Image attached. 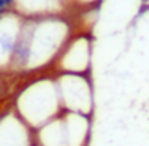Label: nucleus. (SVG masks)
I'll use <instances>...</instances> for the list:
<instances>
[{
    "label": "nucleus",
    "instance_id": "6e6552de",
    "mask_svg": "<svg viewBox=\"0 0 149 146\" xmlns=\"http://www.w3.org/2000/svg\"><path fill=\"white\" fill-rule=\"evenodd\" d=\"M62 117L65 122L68 146H87L91 135V116L81 115V113L63 111Z\"/></svg>",
    "mask_w": 149,
    "mask_h": 146
},
{
    "label": "nucleus",
    "instance_id": "423d86ee",
    "mask_svg": "<svg viewBox=\"0 0 149 146\" xmlns=\"http://www.w3.org/2000/svg\"><path fill=\"white\" fill-rule=\"evenodd\" d=\"M24 17L16 11H8L0 16V73L11 72L13 56L19 40Z\"/></svg>",
    "mask_w": 149,
    "mask_h": 146
},
{
    "label": "nucleus",
    "instance_id": "7ed1b4c3",
    "mask_svg": "<svg viewBox=\"0 0 149 146\" xmlns=\"http://www.w3.org/2000/svg\"><path fill=\"white\" fill-rule=\"evenodd\" d=\"M59 97L63 111L92 115L94 110V89L89 75L56 73Z\"/></svg>",
    "mask_w": 149,
    "mask_h": 146
},
{
    "label": "nucleus",
    "instance_id": "39448f33",
    "mask_svg": "<svg viewBox=\"0 0 149 146\" xmlns=\"http://www.w3.org/2000/svg\"><path fill=\"white\" fill-rule=\"evenodd\" d=\"M33 130L16 115L11 105L0 111V146H33Z\"/></svg>",
    "mask_w": 149,
    "mask_h": 146
},
{
    "label": "nucleus",
    "instance_id": "9b49d317",
    "mask_svg": "<svg viewBox=\"0 0 149 146\" xmlns=\"http://www.w3.org/2000/svg\"><path fill=\"white\" fill-rule=\"evenodd\" d=\"M13 3H15V0H0V16H3L5 13L11 11Z\"/></svg>",
    "mask_w": 149,
    "mask_h": 146
},
{
    "label": "nucleus",
    "instance_id": "0eeeda50",
    "mask_svg": "<svg viewBox=\"0 0 149 146\" xmlns=\"http://www.w3.org/2000/svg\"><path fill=\"white\" fill-rule=\"evenodd\" d=\"M13 11L29 19V17L72 15L73 10L65 0H15Z\"/></svg>",
    "mask_w": 149,
    "mask_h": 146
},
{
    "label": "nucleus",
    "instance_id": "f03ea898",
    "mask_svg": "<svg viewBox=\"0 0 149 146\" xmlns=\"http://www.w3.org/2000/svg\"><path fill=\"white\" fill-rule=\"evenodd\" d=\"M10 105L32 130H37L57 117L63 108L59 97L56 73L45 72L26 76V81L15 91Z\"/></svg>",
    "mask_w": 149,
    "mask_h": 146
},
{
    "label": "nucleus",
    "instance_id": "f257e3e1",
    "mask_svg": "<svg viewBox=\"0 0 149 146\" xmlns=\"http://www.w3.org/2000/svg\"><path fill=\"white\" fill-rule=\"evenodd\" d=\"M74 32L76 24L72 15L24 17L10 73L30 76L51 72L56 59Z\"/></svg>",
    "mask_w": 149,
    "mask_h": 146
},
{
    "label": "nucleus",
    "instance_id": "1a4fd4ad",
    "mask_svg": "<svg viewBox=\"0 0 149 146\" xmlns=\"http://www.w3.org/2000/svg\"><path fill=\"white\" fill-rule=\"evenodd\" d=\"M67 3L70 5V8L73 10H86V8H89V6H94V5H97L100 0H65Z\"/></svg>",
    "mask_w": 149,
    "mask_h": 146
},
{
    "label": "nucleus",
    "instance_id": "20e7f679",
    "mask_svg": "<svg viewBox=\"0 0 149 146\" xmlns=\"http://www.w3.org/2000/svg\"><path fill=\"white\" fill-rule=\"evenodd\" d=\"M92 64V40L86 30H76L56 59L52 73L89 75Z\"/></svg>",
    "mask_w": 149,
    "mask_h": 146
},
{
    "label": "nucleus",
    "instance_id": "9d476101",
    "mask_svg": "<svg viewBox=\"0 0 149 146\" xmlns=\"http://www.w3.org/2000/svg\"><path fill=\"white\" fill-rule=\"evenodd\" d=\"M3 73H0V103H3L5 102V98L8 97L11 92H10V84H8V81L5 80V78L2 76Z\"/></svg>",
    "mask_w": 149,
    "mask_h": 146
},
{
    "label": "nucleus",
    "instance_id": "f8f14e48",
    "mask_svg": "<svg viewBox=\"0 0 149 146\" xmlns=\"http://www.w3.org/2000/svg\"><path fill=\"white\" fill-rule=\"evenodd\" d=\"M33 146H37V145H33Z\"/></svg>",
    "mask_w": 149,
    "mask_h": 146
}]
</instances>
